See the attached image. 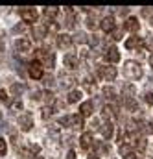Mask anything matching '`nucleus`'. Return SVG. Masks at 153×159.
<instances>
[{
  "instance_id": "nucleus-14",
  "label": "nucleus",
  "mask_w": 153,
  "mask_h": 159,
  "mask_svg": "<svg viewBox=\"0 0 153 159\" xmlns=\"http://www.w3.org/2000/svg\"><path fill=\"white\" fill-rule=\"evenodd\" d=\"M57 46H59L61 50L70 48V46H72V37L67 35V34H59V35H57Z\"/></svg>"
},
{
  "instance_id": "nucleus-18",
  "label": "nucleus",
  "mask_w": 153,
  "mask_h": 159,
  "mask_svg": "<svg viewBox=\"0 0 153 159\" xmlns=\"http://www.w3.org/2000/svg\"><path fill=\"white\" fill-rule=\"evenodd\" d=\"M57 13H59V9H57V7H44L42 17H44V20H46V22H52V20L57 17Z\"/></svg>"
},
{
  "instance_id": "nucleus-52",
  "label": "nucleus",
  "mask_w": 153,
  "mask_h": 159,
  "mask_svg": "<svg viewBox=\"0 0 153 159\" xmlns=\"http://www.w3.org/2000/svg\"><path fill=\"white\" fill-rule=\"evenodd\" d=\"M0 120H2V111H0Z\"/></svg>"
},
{
  "instance_id": "nucleus-35",
  "label": "nucleus",
  "mask_w": 153,
  "mask_h": 159,
  "mask_svg": "<svg viewBox=\"0 0 153 159\" xmlns=\"http://www.w3.org/2000/svg\"><path fill=\"white\" fill-rule=\"evenodd\" d=\"M144 100H146L148 106H153V93H146L144 94Z\"/></svg>"
},
{
  "instance_id": "nucleus-32",
  "label": "nucleus",
  "mask_w": 153,
  "mask_h": 159,
  "mask_svg": "<svg viewBox=\"0 0 153 159\" xmlns=\"http://www.w3.org/2000/svg\"><path fill=\"white\" fill-rule=\"evenodd\" d=\"M44 100H46V102L52 106V104L55 102V96H54V93H52V91H46V93H44Z\"/></svg>"
},
{
  "instance_id": "nucleus-46",
  "label": "nucleus",
  "mask_w": 153,
  "mask_h": 159,
  "mask_svg": "<svg viewBox=\"0 0 153 159\" xmlns=\"http://www.w3.org/2000/svg\"><path fill=\"white\" fill-rule=\"evenodd\" d=\"M131 159H146V157H144L142 154H138V156H135V157H131Z\"/></svg>"
},
{
  "instance_id": "nucleus-28",
  "label": "nucleus",
  "mask_w": 153,
  "mask_h": 159,
  "mask_svg": "<svg viewBox=\"0 0 153 159\" xmlns=\"http://www.w3.org/2000/svg\"><path fill=\"white\" fill-rule=\"evenodd\" d=\"M87 41H89V37H87L83 32H79V34H76V37L72 39V43H77V44L81 43V44H83V43H87Z\"/></svg>"
},
{
  "instance_id": "nucleus-23",
  "label": "nucleus",
  "mask_w": 153,
  "mask_h": 159,
  "mask_svg": "<svg viewBox=\"0 0 153 159\" xmlns=\"http://www.w3.org/2000/svg\"><path fill=\"white\" fill-rule=\"evenodd\" d=\"M102 94H103V96H105L109 102H115V100H116V91L113 89V87H109V85L102 89Z\"/></svg>"
},
{
  "instance_id": "nucleus-8",
  "label": "nucleus",
  "mask_w": 153,
  "mask_h": 159,
  "mask_svg": "<svg viewBox=\"0 0 153 159\" xmlns=\"http://www.w3.org/2000/svg\"><path fill=\"white\" fill-rule=\"evenodd\" d=\"M28 74H30V78H33V80H41L44 76L42 74V65L39 61H32L28 65Z\"/></svg>"
},
{
  "instance_id": "nucleus-17",
  "label": "nucleus",
  "mask_w": 153,
  "mask_h": 159,
  "mask_svg": "<svg viewBox=\"0 0 153 159\" xmlns=\"http://www.w3.org/2000/svg\"><path fill=\"white\" fill-rule=\"evenodd\" d=\"M92 144H94V141H92V135H90V133H83V135L79 137V146H81L83 150H89Z\"/></svg>"
},
{
  "instance_id": "nucleus-12",
  "label": "nucleus",
  "mask_w": 153,
  "mask_h": 159,
  "mask_svg": "<svg viewBox=\"0 0 153 159\" xmlns=\"http://www.w3.org/2000/svg\"><path fill=\"white\" fill-rule=\"evenodd\" d=\"M63 65H65L67 69H70V70H76L77 67H79V59H77L74 54H67L65 59H63Z\"/></svg>"
},
{
  "instance_id": "nucleus-20",
  "label": "nucleus",
  "mask_w": 153,
  "mask_h": 159,
  "mask_svg": "<svg viewBox=\"0 0 153 159\" xmlns=\"http://www.w3.org/2000/svg\"><path fill=\"white\" fill-rule=\"evenodd\" d=\"M138 46H142V39L140 37H137V35H133V37H129V39L125 41V48L127 50H138Z\"/></svg>"
},
{
  "instance_id": "nucleus-47",
  "label": "nucleus",
  "mask_w": 153,
  "mask_h": 159,
  "mask_svg": "<svg viewBox=\"0 0 153 159\" xmlns=\"http://www.w3.org/2000/svg\"><path fill=\"white\" fill-rule=\"evenodd\" d=\"M87 159H100V157H98L96 154H92V156H89V157H87Z\"/></svg>"
},
{
  "instance_id": "nucleus-30",
  "label": "nucleus",
  "mask_w": 153,
  "mask_h": 159,
  "mask_svg": "<svg viewBox=\"0 0 153 159\" xmlns=\"http://www.w3.org/2000/svg\"><path fill=\"white\" fill-rule=\"evenodd\" d=\"M122 35H124V28H115V30L111 32V37H113L115 41L122 39Z\"/></svg>"
},
{
  "instance_id": "nucleus-2",
  "label": "nucleus",
  "mask_w": 153,
  "mask_h": 159,
  "mask_svg": "<svg viewBox=\"0 0 153 159\" xmlns=\"http://www.w3.org/2000/svg\"><path fill=\"white\" fill-rule=\"evenodd\" d=\"M37 61L41 65L52 69V67L55 65V56H54V52H48V50H44V48H39L37 50Z\"/></svg>"
},
{
  "instance_id": "nucleus-22",
  "label": "nucleus",
  "mask_w": 153,
  "mask_h": 159,
  "mask_svg": "<svg viewBox=\"0 0 153 159\" xmlns=\"http://www.w3.org/2000/svg\"><path fill=\"white\" fill-rule=\"evenodd\" d=\"M124 107H125L127 111H140L135 98H124Z\"/></svg>"
},
{
  "instance_id": "nucleus-43",
  "label": "nucleus",
  "mask_w": 153,
  "mask_h": 159,
  "mask_svg": "<svg viewBox=\"0 0 153 159\" xmlns=\"http://www.w3.org/2000/svg\"><path fill=\"white\" fill-rule=\"evenodd\" d=\"M39 98H41V93H39V91H35V93L32 94V100H39Z\"/></svg>"
},
{
  "instance_id": "nucleus-4",
  "label": "nucleus",
  "mask_w": 153,
  "mask_h": 159,
  "mask_svg": "<svg viewBox=\"0 0 153 159\" xmlns=\"http://www.w3.org/2000/svg\"><path fill=\"white\" fill-rule=\"evenodd\" d=\"M61 126H68V128H83V117L81 115H67L63 119H59Z\"/></svg>"
},
{
  "instance_id": "nucleus-37",
  "label": "nucleus",
  "mask_w": 153,
  "mask_h": 159,
  "mask_svg": "<svg viewBox=\"0 0 153 159\" xmlns=\"http://www.w3.org/2000/svg\"><path fill=\"white\" fill-rule=\"evenodd\" d=\"M116 13H118L120 17H124V15H127V13H129V7H118V9H116Z\"/></svg>"
},
{
  "instance_id": "nucleus-15",
  "label": "nucleus",
  "mask_w": 153,
  "mask_h": 159,
  "mask_svg": "<svg viewBox=\"0 0 153 159\" xmlns=\"http://www.w3.org/2000/svg\"><path fill=\"white\" fill-rule=\"evenodd\" d=\"M105 59H107L109 63H118V61H120V52H118V48L109 46L107 52H105Z\"/></svg>"
},
{
  "instance_id": "nucleus-48",
  "label": "nucleus",
  "mask_w": 153,
  "mask_h": 159,
  "mask_svg": "<svg viewBox=\"0 0 153 159\" xmlns=\"http://www.w3.org/2000/svg\"><path fill=\"white\" fill-rule=\"evenodd\" d=\"M2 63H4V56H2V52H0V67H2Z\"/></svg>"
},
{
  "instance_id": "nucleus-6",
  "label": "nucleus",
  "mask_w": 153,
  "mask_h": 159,
  "mask_svg": "<svg viewBox=\"0 0 153 159\" xmlns=\"http://www.w3.org/2000/svg\"><path fill=\"white\" fill-rule=\"evenodd\" d=\"M19 15L24 22H37L39 19V13L35 7H22V9H19Z\"/></svg>"
},
{
  "instance_id": "nucleus-19",
  "label": "nucleus",
  "mask_w": 153,
  "mask_h": 159,
  "mask_svg": "<svg viewBox=\"0 0 153 159\" xmlns=\"http://www.w3.org/2000/svg\"><path fill=\"white\" fill-rule=\"evenodd\" d=\"M135 93H137V89H135L133 83H124V85H122V96H124V98H133Z\"/></svg>"
},
{
  "instance_id": "nucleus-26",
  "label": "nucleus",
  "mask_w": 153,
  "mask_h": 159,
  "mask_svg": "<svg viewBox=\"0 0 153 159\" xmlns=\"http://www.w3.org/2000/svg\"><path fill=\"white\" fill-rule=\"evenodd\" d=\"M146 146H148V143H146V139H144V137H138V139L135 141V148H137V150L144 152V150H146Z\"/></svg>"
},
{
  "instance_id": "nucleus-5",
  "label": "nucleus",
  "mask_w": 153,
  "mask_h": 159,
  "mask_svg": "<svg viewBox=\"0 0 153 159\" xmlns=\"http://www.w3.org/2000/svg\"><path fill=\"white\" fill-rule=\"evenodd\" d=\"M19 128L22 131H30L33 128V117H32L30 111H24V113L19 115Z\"/></svg>"
},
{
  "instance_id": "nucleus-21",
  "label": "nucleus",
  "mask_w": 153,
  "mask_h": 159,
  "mask_svg": "<svg viewBox=\"0 0 153 159\" xmlns=\"http://www.w3.org/2000/svg\"><path fill=\"white\" fill-rule=\"evenodd\" d=\"M120 156L122 157H133L135 154H133V148H131V144H127V143H122L120 144Z\"/></svg>"
},
{
  "instance_id": "nucleus-29",
  "label": "nucleus",
  "mask_w": 153,
  "mask_h": 159,
  "mask_svg": "<svg viewBox=\"0 0 153 159\" xmlns=\"http://www.w3.org/2000/svg\"><path fill=\"white\" fill-rule=\"evenodd\" d=\"M19 156H20L22 159H30V157L33 159V157H35V156H33L30 150H26V148H19Z\"/></svg>"
},
{
  "instance_id": "nucleus-31",
  "label": "nucleus",
  "mask_w": 153,
  "mask_h": 159,
  "mask_svg": "<svg viewBox=\"0 0 153 159\" xmlns=\"http://www.w3.org/2000/svg\"><path fill=\"white\" fill-rule=\"evenodd\" d=\"M41 111H42V119H48V117L54 113V106H44Z\"/></svg>"
},
{
  "instance_id": "nucleus-45",
  "label": "nucleus",
  "mask_w": 153,
  "mask_h": 159,
  "mask_svg": "<svg viewBox=\"0 0 153 159\" xmlns=\"http://www.w3.org/2000/svg\"><path fill=\"white\" fill-rule=\"evenodd\" d=\"M13 32H24V26H20V24H17V26L13 28Z\"/></svg>"
},
{
  "instance_id": "nucleus-33",
  "label": "nucleus",
  "mask_w": 153,
  "mask_h": 159,
  "mask_svg": "<svg viewBox=\"0 0 153 159\" xmlns=\"http://www.w3.org/2000/svg\"><path fill=\"white\" fill-rule=\"evenodd\" d=\"M42 80H44V83H46L48 87H54V85H55V80L52 78L50 74H46V76H42Z\"/></svg>"
},
{
  "instance_id": "nucleus-10",
  "label": "nucleus",
  "mask_w": 153,
  "mask_h": 159,
  "mask_svg": "<svg viewBox=\"0 0 153 159\" xmlns=\"http://www.w3.org/2000/svg\"><path fill=\"white\" fill-rule=\"evenodd\" d=\"M100 28H102L105 34H111V32L115 30V17H113V15L103 17V19H102V22H100Z\"/></svg>"
},
{
  "instance_id": "nucleus-36",
  "label": "nucleus",
  "mask_w": 153,
  "mask_h": 159,
  "mask_svg": "<svg viewBox=\"0 0 153 159\" xmlns=\"http://www.w3.org/2000/svg\"><path fill=\"white\" fill-rule=\"evenodd\" d=\"M11 107H13L15 111H20V109H22V102H20V100H15V102L11 104Z\"/></svg>"
},
{
  "instance_id": "nucleus-50",
  "label": "nucleus",
  "mask_w": 153,
  "mask_h": 159,
  "mask_svg": "<svg viewBox=\"0 0 153 159\" xmlns=\"http://www.w3.org/2000/svg\"><path fill=\"white\" fill-rule=\"evenodd\" d=\"M150 24H151V28H153V17H151V20H150Z\"/></svg>"
},
{
  "instance_id": "nucleus-24",
  "label": "nucleus",
  "mask_w": 153,
  "mask_h": 159,
  "mask_svg": "<svg viewBox=\"0 0 153 159\" xmlns=\"http://www.w3.org/2000/svg\"><path fill=\"white\" fill-rule=\"evenodd\" d=\"M74 83H76V78H74V76L61 72V85H63V87H72Z\"/></svg>"
},
{
  "instance_id": "nucleus-9",
  "label": "nucleus",
  "mask_w": 153,
  "mask_h": 159,
  "mask_svg": "<svg viewBox=\"0 0 153 159\" xmlns=\"http://www.w3.org/2000/svg\"><path fill=\"white\" fill-rule=\"evenodd\" d=\"M100 131H102L103 139H111V137L115 135V124H113L111 120H105V122L100 126Z\"/></svg>"
},
{
  "instance_id": "nucleus-42",
  "label": "nucleus",
  "mask_w": 153,
  "mask_h": 159,
  "mask_svg": "<svg viewBox=\"0 0 153 159\" xmlns=\"http://www.w3.org/2000/svg\"><path fill=\"white\" fill-rule=\"evenodd\" d=\"M67 159H76V152H74V150H70V152L67 154Z\"/></svg>"
},
{
  "instance_id": "nucleus-38",
  "label": "nucleus",
  "mask_w": 153,
  "mask_h": 159,
  "mask_svg": "<svg viewBox=\"0 0 153 159\" xmlns=\"http://www.w3.org/2000/svg\"><path fill=\"white\" fill-rule=\"evenodd\" d=\"M0 100L2 102H9V96H7V93L4 89H0Z\"/></svg>"
},
{
  "instance_id": "nucleus-25",
  "label": "nucleus",
  "mask_w": 153,
  "mask_h": 159,
  "mask_svg": "<svg viewBox=\"0 0 153 159\" xmlns=\"http://www.w3.org/2000/svg\"><path fill=\"white\" fill-rule=\"evenodd\" d=\"M79 98H81V91L72 89V91L68 93V102H70V104H76V102H79Z\"/></svg>"
},
{
  "instance_id": "nucleus-41",
  "label": "nucleus",
  "mask_w": 153,
  "mask_h": 159,
  "mask_svg": "<svg viewBox=\"0 0 153 159\" xmlns=\"http://www.w3.org/2000/svg\"><path fill=\"white\" fill-rule=\"evenodd\" d=\"M146 44H148L150 50H153V37H148V39H146Z\"/></svg>"
},
{
  "instance_id": "nucleus-34",
  "label": "nucleus",
  "mask_w": 153,
  "mask_h": 159,
  "mask_svg": "<svg viewBox=\"0 0 153 159\" xmlns=\"http://www.w3.org/2000/svg\"><path fill=\"white\" fill-rule=\"evenodd\" d=\"M6 152H7V144H6V139H2V137H0V156H6Z\"/></svg>"
},
{
  "instance_id": "nucleus-44",
  "label": "nucleus",
  "mask_w": 153,
  "mask_h": 159,
  "mask_svg": "<svg viewBox=\"0 0 153 159\" xmlns=\"http://www.w3.org/2000/svg\"><path fill=\"white\" fill-rule=\"evenodd\" d=\"M150 13H151V9H150V7H144V9H142V15H144V17H148Z\"/></svg>"
},
{
  "instance_id": "nucleus-7",
  "label": "nucleus",
  "mask_w": 153,
  "mask_h": 159,
  "mask_svg": "<svg viewBox=\"0 0 153 159\" xmlns=\"http://www.w3.org/2000/svg\"><path fill=\"white\" fill-rule=\"evenodd\" d=\"M15 50L19 54H30L32 52V41L26 39V37H20V39L15 41Z\"/></svg>"
},
{
  "instance_id": "nucleus-27",
  "label": "nucleus",
  "mask_w": 153,
  "mask_h": 159,
  "mask_svg": "<svg viewBox=\"0 0 153 159\" xmlns=\"http://www.w3.org/2000/svg\"><path fill=\"white\" fill-rule=\"evenodd\" d=\"M22 91H24V85H22V83H13V85H11V93H13L15 96H19Z\"/></svg>"
},
{
  "instance_id": "nucleus-1",
  "label": "nucleus",
  "mask_w": 153,
  "mask_h": 159,
  "mask_svg": "<svg viewBox=\"0 0 153 159\" xmlns=\"http://www.w3.org/2000/svg\"><path fill=\"white\" fill-rule=\"evenodd\" d=\"M124 76L129 80L142 78V67L138 61H125L124 63Z\"/></svg>"
},
{
  "instance_id": "nucleus-16",
  "label": "nucleus",
  "mask_w": 153,
  "mask_h": 159,
  "mask_svg": "<svg viewBox=\"0 0 153 159\" xmlns=\"http://www.w3.org/2000/svg\"><path fill=\"white\" fill-rule=\"evenodd\" d=\"M48 34V24H35L33 28V37L35 39H44Z\"/></svg>"
},
{
  "instance_id": "nucleus-49",
  "label": "nucleus",
  "mask_w": 153,
  "mask_h": 159,
  "mask_svg": "<svg viewBox=\"0 0 153 159\" xmlns=\"http://www.w3.org/2000/svg\"><path fill=\"white\" fill-rule=\"evenodd\" d=\"M150 65H151V70H153V56H150Z\"/></svg>"
},
{
  "instance_id": "nucleus-3",
  "label": "nucleus",
  "mask_w": 153,
  "mask_h": 159,
  "mask_svg": "<svg viewBox=\"0 0 153 159\" xmlns=\"http://www.w3.org/2000/svg\"><path fill=\"white\" fill-rule=\"evenodd\" d=\"M96 74L102 80H105V81H113V80L116 78V69L111 67V65H100V67L96 69Z\"/></svg>"
},
{
  "instance_id": "nucleus-39",
  "label": "nucleus",
  "mask_w": 153,
  "mask_h": 159,
  "mask_svg": "<svg viewBox=\"0 0 153 159\" xmlns=\"http://www.w3.org/2000/svg\"><path fill=\"white\" fill-rule=\"evenodd\" d=\"M39 150H41V146L39 144H30V152L35 156V154H39Z\"/></svg>"
},
{
  "instance_id": "nucleus-51",
  "label": "nucleus",
  "mask_w": 153,
  "mask_h": 159,
  "mask_svg": "<svg viewBox=\"0 0 153 159\" xmlns=\"http://www.w3.org/2000/svg\"><path fill=\"white\" fill-rule=\"evenodd\" d=\"M33 159H42V157H39V156H37V157H33Z\"/></svg>"
},
{
  "instance_id": "nucleus-13",
  "label": "nucleus",
  "mask_w": 153,
  "mask_h": 159,
  "mask_svg": "<svg viewBox=\"0 0 153 159\" xmlns=\"http://www.w3.org/2000/svg\"><path fill=\"white\" fill-rule=\"evenodd\" d=\"M92 111H94V102L92 100H87V102H83L79 106V115L81 117H90Z\"/></svg>"
},
{
  "instance_id": "nucleus-40",
  "label": "nucleus",
  "mask_w": 153,
  "mask_h": 159,
  "mask_svg": "<svg viewBox=\"0 0 153 159\" xmlns=\"http://www.w3.org/2000/svg\"><path fill=\"white\" fill-rule=\"evenodd\" d=\"M90 128H92V129H100V120H98V119H92V122H90Z\"/></svg>"
},
{
  "instance_id": "nucleus-11",
  "label": "nucleus",
  "mask_w": 153,
  "mask_h": 159,
  "mask_svg": "<svg viewBox=\"0 0 153 159\" xmlns=\"http://www.w3.org/2000/svg\"><path fill=\"white\" fill-rule=\"evenodd\" d=\"M138 28H140V22H138V19H135V17H129V19L124 22V30H125V32L137 34V32H138Z\"/></svg>"
}]
</instances>
